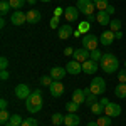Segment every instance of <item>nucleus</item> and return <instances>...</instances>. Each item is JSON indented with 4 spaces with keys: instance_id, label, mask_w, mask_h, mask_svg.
I'll return each instance as SVG.
<instances>
[{
    "instance_id": "1",
    "label": "nucleus",
    "mask_w": 126,
    "mask_h": 126,
    "mask_svg": "<svg viewBox=\"0 0 126 126\" xmlns=\"http://www.w3.org/2000/svg\"><path fill=\"white\" fill-rule=\"evenodd\" d=\"M99 67L103 69L106 74H114L119 67V61L114 54H111V52H106V54H103V57L99 61Z\"/></svg>"
},
{
    "instance_id": "2",
    "label": "nucleus",
    "mask_w": 126,
    "mask_h": 126,
    "mask_svg": "<svg viewBox=\"0 0 126 126\" xmlns=\"http://www.w3.org/2000/svg\"><path fill=\"white\" fill-rule=\"evenodd\" d=\"M44 106V99H42V91H32V94H30L27 99H25V108H27V111L32 113V114H35V113H39L40 109Z\"/></svg>"
},
{
    "instance_id": "3",
    "label": "nucleus",
    "mask_w": 126,
    "mask_h": 126,
    "mask_svg": "<svg viewBox=\"0 0 126 126\" xmlns=\"http://www.w3.org/2000/svg\"><path fill=\"white\" fill-rule=\"evenodd\" d=\"M76 7H78L79 12L84 14L86 17L93 15V14H94V9H96V5H94L93 0H78V5H76Z\"/></svg>"
},
{
    "instance_id": "4",
    "label": "nucleus",
    "mask_w": 126,
    "mask_h": 126,
    "mask_svg": "<svg viewBox=\"0 0 126 126\" xmlns=\"http://www.w3.org/2000/svg\"><path fill=\"white\" fill-rule=\"evenodd\" d=\"M97 44H99V37L97 35H94V34H84V37H82V47L87 49L89 52L91 50H94V49H97Z\"/></svg>"
},
{
    "instance_id": "5",
    "label": "nucleus",
    "mask_w": 126,
    "mask_h": 126,
    "mask_svg": "<svg viewBox=\"0 0 126 126\" xmlns=\"http://www.w3.org/2000/svg\"><path fill=\"white\" fill-rule=\"evenodd\" d=\"M89 87H91V93H93V94L99 96V94H103V93L106 91V81L103 78H93Z\"/></svg>"
},
{
    "instance_id": "6",
    "label": "nucleus",
    "mask_w": 126,
    "mask_h": 126,
    "mask_svg": "<svg viewBox=\"0 0 126 126\" xmlns=\"http://www.w3.org/2000/svg\"><path fill=\"white\" fill-rule=\"evenodd\" d=\"M79 9L78 7H74V5H71V7H66L64 9V17L67 22H78V17H79Z\"/></svg>"
},
{
    "instance_id": "7",
    "label": "nucleus",
    "mask_w": 126,
    "mask_h": 126,
    "mask_svg": "<svg viewBox=\"0 0 126 126\" xmlns=\"http://www.w3.org/2000/svg\"><path fill=\"white\" fill-rule=\"evenodd\" d=\"M10 22L14 25H24L27 22V14H24L22 10H15L12 15H10Z\"/></svg>"
},
{
    "instance_id": "8",
    "label": "nucleus",
    "mask_w": 126,
    "mask_h": 126,
    "mask_svg": "<svg viewBox=\"0 0 126 126\" xmlns=\"http://www.w3.org/2000/svg\"><path fill=\"white\" fill-rule=\"evenodd\" d=\"M104 114L109 118H118L121 114V106L118 103H109L106 108H104Z\"/></svg>"
},
{
    "instance_id": "9",
    "label": "nucleus",
    "mask_w": 126,
    "mask_h": 126,
    "mask_svg": "<svg viewBox=\"0 0 126 126\" xmlns=\"http://www.w3.org/2000/svg\"><path fill=\"white\" fill-rule=\"evenodd\" d=\"M66 69H67V74H72V76H78L79 72L82 71V64L76 61V59H72V61H69L67 64H66Z\"/></svg>"
},
{
    "instance_id": "10",
    "label": "nucleus",
    "mask_w": 126,
    "mask_h": 126,
    "mask_svg": "<svg viewBox=\"0 0 126 126\" xmlns=\"http://www.w3.org/2000/svg\"><path fill=\"white\" fill-rule=\"evenodd\" d=\"M97 69H99V62L93 59H87L86 62H82V72H86V74H94Z\"/></svg>"
},
{
    "instance_id": "11",
    "label": "nucleus",
    "mask_w": 126,
    "mask_h": 126,
    "mask_svg": "<svg viewBox=\"0 0 126 126\" xmlns=\"http://www.w3.org/2000/svg\"><path fill=\"white\" fill-rule=\"evenodd\" d=\"M71 35H74V30H72V27L69 25V24H64V25H61L57 29V37L59 39H69Z\"/></svg>"
},
{
    "instance_id": "12",
    "label": "nucleus",
    "mask_w": 126,
    "mask_h": 126,
    "mask_svg": "<svg viewBox=\"0 0 126 126\" xmlns=\"http://www.w3.org/2000/svg\"><path fill=\"white\" fill-rule=\"evenodd\" d=\"M114 32L113 30H104L101 35H99V44H103V46H111L113 42H114Z\"/></svg>"
},
{
    "instance_id": "13",
    "label": "nucleus",
    "mask_w": 126,
    "mask_h": 126,
    "mask_svg": "<svg viewBox=\"0 0 126 126\" xmlns=\"http://www.w3.org/2000/svg\"><path fill=\"white\" fill-rule=\"evenodd\" d=\"M72 57L76 59V61H79V62H86L87 59H91V52H89L87 49L81 47V49H76V50H74Z\"/></svg>"
},
{
    "instance_id": "14",
    "label": "nucleus",
    "mask_w": 126,
    "mask_h": 126,
    "mask_svg": "<svg viewBox=\"0 0 126 126\" xmlns=\"http://www.w3.org/2000/svg\"><path fill=\"white\" fill-rule=\"evenodd\" d=\"M30 94H32V91L29 89L27 84H19V86L15 87V96L19 97V99H24V101H25Z\"/></svg>"
},
{
    "instance_id": "15",
    "label": "nucleus",
    "mask_w": 126,
    "mask_h": 126,
    "mask_svg": "<svg viewBox=\"0 0 126 126\" xmlns=\"http://www.w3.org/2000/svg\"><path fill=\"white\" fill-rule=\"evenodd\" d=\"M49 89H50V96H54V97H61L64 94V84L61 81H54Z\"/></svg>"
},
{
    "instance_id": "16",
    "label": "nucleus",
    "mask_w": 126,
    "mask_h": 126,
    "mask_svg": "<svg viewBox=\"0 0 126 126\" xmlns=\"http://www.w3.org/2000/svg\"><path fill=\"white\" fill-rule=\"evenodd\" d=\"M96 22L101 24V25H109L111 24V19H109V14L106 10H97L96 14Z\"/></svg>"
},
{
    "instance_id": "17",
    "label": "nucleus",
    "mask_w": 126,
    "mask_h": 126,
    "mask_svg": "<svg viewBox=\"0 0 126 126\" xmlns=\"http://www.w3.org/2000/svg\"><path fill=\"white\" fill-rule=\"evenodd\" d=\"M79 121H81V118H79L76 113H67V114L64 116V125L66 126H78Z\"/></svg>"
},
{
    "instance_id": "18",
    "label": "nucleus",
    "mask_w": 126,
    "mask_h": 126,
    "mask_svg": "<svg viewBox=\"0 0 126 126\" xmlns=\"http://www.w3.org/2000/svg\"><path fill=\"white\" fill-rule=\"evenodd\" d=\"M66 74H67V69H64V67L56 66V67L50 69V76H52V79H54V81H61V79L64 78Z\"/></svg>"
},
{
    "instance_id": "19",
    "label": "nucleus",
    "mask_w": 126,
    "mask_h": 126,
    "mask_svg": "<svg viewBox=\"0 0 126 126\" xmlns=\"http://www.w3.org/2000/svg\"><path fill=\"white\" fill-rule=\"evenodd\" d=\"M40 19H42V15H40L39 10L30 9L29 12H27V22H29V24H37V22H40Z\"/></svg>"
},
{
    "instance_id": "20",
    "label": "nucleus",
    "mask_w": 126,
    "mask_h": 126,
    "mask_svg": "<svg viewBox=\"0 0 126 126\" xmlns=\"http://www.w3.org/2000/svg\"><path fill=\"white\" fill-rule=\"evenodd\" d=\"M72 101L78 103V104H82L86 101V94H84V89H76L72 93Z\"/></svg>"
},
{
    "instance_id": "21",
    "label": "nucleus",
    "mask_w": 126,
    "mask_h": 126,
    "mask_svg": "<svg viewBox=\"0 0 126 126\" xmlns=\"http://www.w3.org/2000/svg\"><path fill=\"white\" fill-rule=\"evenodd\" d=\"M22 123H24V119H22V116H20V114H12V116H10V119L3 126H22Z\"/></svg>"
},
{
    "instance_id": "22",
    "label": "nucleus",
    "mask_w": 126,
    "mask_h": 126,
    "mask_svg": "<svg viewBox=\"0 0 126 126\" xmlns=\"http://www.w3.org/2000/svg\"><path fill=\"white\" fill-rule=\"evenodd\" d=\"M114 94L116 97H121V99H126V82H119L116 87H114Z\"/></svg>"
},
{
    "instance_id": "23",
    "label": "nucleus",
    "mask_w": 126,
    "mask_h": 126,
    "mask_svg": "<svg viewBox=\"0 0 126 126\" xmlns=\"http://www.w3.org/2000/svg\"><path fill=\"white\" fill-rule=\"evenodd\" d=\"M91 113H93L94 116H101V114L104 113V106L97 101V103H94V104H91Z\"/></svg>"
},
{
    "instance_id": "24",
    "label": "nucleus",
    "mask_w": 126,
    "mask_h": 126,
    "mask_svg": "<svg viewBox=\"0 0 126 126\" xmlns=\"http://www.w3.org/2000/svg\"><path fill=\"white\" fill-rule=\"evenodd\" d=\"M10 9H12V7H10L9 0H2V2H0V14H2V17H5V15L9 14Z\"/></svg>"
},
{
    "instance_id": "25",
    "label": "nucleus",
    "mask_w": 126,
    "mask_h": 126,
    "mask_svg": "<svg viewBox=\"0 0 126 126\" xmlns=\"http://www.w3.org/2000/svg\"><path fill=\"white\" fill-rule=\"evenodd\" d=\"M50 119H52V125L59 126V125L64 123V114H61V113H54V114L50 116Z\"/></svg>"
},
{
    "instance_id": "26",
    "label": "nucleus",
    "mask_w": 126,
    "mask_h": 126,
    "mask_svg": "<svg viewBox=\"0 0 126 126\" xmlns=\"http://www.w3.org/2000/svg\"><path fill=\"white\" fill-rule=\"evenodd\" d=\"M27 0H9V3H10V7L14 10H20L22 7H24V3H25Z\"/></svg>"
},
{
    "instance_id": "27",
    "label": "nucleus",
    "mask_w": 126,
    "mask_h": 126,
    "mask_svg": "<svg viewBox=\"0 0 126 126\" xmlns=\"http://www.w3.org/2000/svg\"><path fill=\"white\" fill-rule=\"evenodd\" d=\"M93 2H94L97 10H106L108 5H109V0H93Z\"/></svg>"
},
{
    "instance_id": "28",
    "label": "nucleus",
    "mask_w": 126,
    "mask_h": 126,
    "mask_svg": "<svg viewBox=\"0 0 126 126\" xmlns=\"http://www.w3.org/2000/svg\"><path fill=\"white\" fill-rule=\"evenodd\" d=\"M121 20L119 19H114V20H111V24H109V30H113V32H118V30H121Z\"/></svg>"
},
{
    "instance_id": "29",
    "label": "nucleus",
    "mask_w": 126,
    "mask_h": 126,
    "mask_svg": "<svg viewBox=\"0 0 126 126\" xmlns=\"http://www.w3.org/2000/svg\"><path fill=\"white\" fill-rule=\"evenodd\" d=\"M97 125H99V126H109V125H111V118L101 114V116L97 118Z\"/></svg>"
},
{
    "instance_id": "30",
    "label": "nucleus",
    "mask_w": 126,
    "mask_h": 126,
    "mask_svg": "<svg viewBox=\"0 0 126 126\" xmlns=\"http://www.w3.org/2000/svg\"><path fill=\"white\" fill-rule=\"evenodd\" d=\"M82 34H89V30H91V24L87 22V20H84V22H81L79 24V27H78Z\"/></svg>"
},
{
    "instance_id": "31",
    "label": "nucleus",
    "mask_w": 126,
    "mask_h": 126,
    "mask_svg": "<svg viewBox=\"0 0 126 126\" xmlns=\"http://www.w3.org/2000/svg\"><path fill=\"white\" fill-rule=\"evenodd\" d=\"M84 103H86L87 106L91 108V104H94V103H97V96H96V94H93V93H89V94L86 96V101H84Z\"/></svg>"
},
{
    "instance_id": "32",
    "label": "nucleus",
    "mask_w": 126,
    "mask_h": 126,
    "mask_svg": "<svg viewBox=\"0 0 126 126\" xmlns=\"http://www.w3.org/2000/svg\"><path fill=\"white\" fill-rule=\"evenodd\" d=\"M52 82H54L52 76H42V78H40V84H42V86L50 87V84H52Z\"/></svg>"
},
{
    "instance_id": "33",
    "label": "nucleus",
    "mask_w": 126,
    "mask_h": 126,
    "mask_svg": "<svg viewBox=\"0 0 126 126\" xmlns=\"http://www.w3.org/2000/svg\"><path fill=\"white\" fill-rule=\"evenodd\" d=\"M78 108H79V104H78V103H74V101H71V103H67V104H66L67 113H78Z\"/></svg>"
},
{
    "instance_id": "34",
    "label": "nucleus",
    "mask_w": 126,
    "mask_h": 126,
    "mask_svg": "<svg viewBox=\"0 0 126 126\" xmlns=\"http://www.w3.org/2000/svg\"><path fill=\"white\" fill-rule=\"evenodd\" d=\"M101 57H103V52H101V50H97V49L91 50V59H93V61L99 62V61H101Z\"/></svg>"
},
{
    "instance_id": "35",
    "label": "nucleus",
    "mask_w": 126,
    "mask_h": 126,
    "mask_svg": "<svg viewBox=\"0 0 126 126\" xmlns=\"http://www.w3.org/2000/svg\"><path fill=\"white\" fill-rule=\"evenodd\" d=\"M9 119H10V114L7 113V109H2V111H0V123H2V125H5Z\"/></svg>"
},
{
    "instance_id": "36",
    "label": "nucleus",
    "mask_w": 126,
    "mask_h": 126,
    "mask_svg": "<svg viewBox=\"0 0 126 126\" xmlns=\"http://www.w3.org/2000/svg\"><path fill=\"white\" fill-rule=\"evenodd\" d=\"M39 123H37V119L35 118H27V119H24V123H22V126H37Z\"/></svg>"
},
{
    "instance_id": "37",
    "label": "nucleus",
    "mask_w": 126,
    "mask_h": 126,
    "mask_svg": "<svg viewBox=\"0 0 126 126\" xmlns=\"http://www.w3.org/2000/svg\"><path fill=\"white\" fill-rule=\"evenodd\" d=\"M118 81H119V82H123V84L126 82V69L118 71Z\"/></svg>"
},
{
    "instance_id": "38",
    "label": "nucleus",
    "mask_w": 126,
    "mask_h": 126,
    "mask_svg": "<svg viewBox=\"0 0 126 126\" xmlns=\"http://www.w3.org/2000/svg\"><path fill=\"white\" fill-rule=\"evenodd\" d=\"M7 67H9V59L0 57V69H2V71H7Z\"/></svg>"
},
{
    "instance_id": "39",
    "label": "nucleus",
    "mask_w": 126,
    "mask_h": 126,
    "mask_svg": "<svg viewBox=\"0 0 126 126\" xmlns=\"http://www.w3.org/2000/svg\"><path fill=\"white\" fill-rule=\"evenodd\" d=\"M59 17H52L50 19V29H59Z\"/></svg>"
},
{
    "instance_id": "40",
    "label": "nucleus",
    "mask_w": 126,
    "mask_h": 126,
    "mask_svg": "<svg viewBox=\"0 0 126 126\" xmlns=\"http://www.w3.org/2000/svg\"><path fill=\"white\" fill-rule=\"evenodd\" d=\"M64 14V9H61V7H56L54 9V17H61Z\"/></svg>"
},
{
    "instance_id": "41",
    "label": "nucleus",
    "mask_w": 126,
    "mask_h": 126,
    "mask_svg": "<svg viewBox=\"0 0 126 126\" xmlns=\"http://www.w3.org/2000/svg\"><path fill=\"white\" fill-rule=\"evenodd\" d=\"M7 106H9V103H7V99H0V109H7Z\"/></svg>"
},
{
    "instance_id": "42",
    "label": "nucleus",
    "mask_w": 126,
    "mask_h": 126,
    "mask_svg": "<svg viewBox=\"0 0 126 126\" xmlns=\"http://www.w3.org/2000/svg\"><path fill=\"white\" fill-rule=\"evenodd\" d=\"M74 50H76V49H72V47H66V49H64V54H66V56H72V54H74Z\"/></svg>"
},
{
    "instance_id": "43",
    "label": "nucleus",
    "mask_w": 126,
    "mask_h": 126,
    "mask_svg": "<svg viewBox=\"0 0 126 126\" xmlns=\"http://www.w3.org/2000/svg\"><path fill=\"white\" fill-rule=\"evenodd\" d=\"M0 79H2V81L9 79V71H2V72H0Z\"/></svg>"
},
{
    "instance_id": "44",
    "label": "nucleus",
    "mask_w": 126,
    "mask_h": 126,
    "mask_svg": "<svg viewBox=\"0 0 126 126\" xmlns=\"http://www.w3.org/2000/svg\"><path fill=\"white\" fill-rule=\"evenodd\" d=\"M99 103H101V104H103V106L106 108L108 104H109V103H111V101H109V99H108V97H103V99H101V101H99Z\"/></svg>"
},
{
    "instance_id": "45",
    "label": "nucleus",
    "mask_w": 126,
    "mask_h": 126,
    "mask_svg": "<svg viewBox=\"0 0 126 126\" xmlns=\"http://www.w3.org/2000/svg\"><path fill=\"white\" fill-rule=\"evenodd\" d=\"M106 12H108V14H109V15H113V14H114V12H116V10H114V7H113V5H108Z\"/></svg>"
},
{
    "instance_id": "46",
    "label": "nucleus",
    "mask_w": 126,
    "mask_h": 126,
    "mask_svg": "<svg viewBox=\"0 0 126 126\" xmlns=\"http://www.w3.org/2000/svg\"><path fill=\"white\" fill-rule=\"evenodd\" d=\"M114 37H116V39H121V37H123V32H121V30L114 32Z\"/></svg>"
},
{
    "instance_id": "47",
    "label": "nucleus",
    "mask_w": 126,
    "mask_h": 126,
    "mask_svg": "<svg viewBox=\"0 0 126 126\" xmlns=\"http://www.w3.org/2000/svg\"><path fill=\"white\" fill-rule=\"evenodd\" d=\"M94 20H96V15H94V14L87 17V22H89V24H91V22H94Z\"/></svg>"
},
{
    "instance_id": "48",
    "label": "nucleus",
    "mask_w": 126,
    "mask_h": 126,
    "mask_svg": "<svg viewBox=\"0 0 126 126\" xmlns=\"http://www.w3.org/2000/svg\"><path fill=\"white\" fill-rule=\"evenodd\" d=\"M81 35H82V32H81V30H74V37H81Z\"/></svg>"
},
{
    "instance_id": "49",
    "label": "nucleus",
    "mask_w": 126,
    "mask_h": 126,
    "mask_svg": "<svg viewBox=\"0 0 126 126\" xmlns=\"http://www.w3.org/2000/svg\"><path fill=\"white\" fill-rule=\"evenodd\" d=\"M5 24H7V22H5V19H3V17H2V19H0V27H2V29H3V27H5Z\"/></svg>"
},
{
    "instance_id": "50",
    "label": "nucleus",
    "mask_w": 126,
    "mask_h": 126,
    "mask_svg": "<svg viewBox=\"0 0 126 126\" xmlns=\"http://www.w3.org/2000/svg\"><path fill=\"white\" fill-rule=\"evenodd\" d=\"M86 126H99V125H97V121H89Z\"/></svg>"
},
{
    "instance_id": "51",
    "label": "nucleus",
    "mask_w": 126,
    "mask_h": 126,
    "mask_svg": "<svg viewBox=\"0 0 126 126\" xmlns=\"http://www.w3.org/2000/svg\"><path fill=\"white\" fill-rule=\"evenodd\" d=\"M35 2H37V0H27V3H29V5H34Z\"/></svg>"
},
{
    "instance_id": "52",
    "label": "nucleus",
    "mask_w": 126,
    "mask_h": 126,
    "mask_svg": "<svg viewBox=\"0 0 126 126\" xmlns=\"http://www.w3.org/2000/svg\"><path fill=\"white\" fill-rule=\"evenodd\" d=\"M40 2H44V3H49V2H50V0H40Z\"/></svg>"
},
{
    "instance_id": "53",
    "label": "nucleus",
    "mask_w": 126,
    "mask_h": 126,
    "mask_svg": "<svg viewBox=\"0 0 126 126\" xmlns=\"http://www.w3.org/2000/svg\"><path fill=\"white\" fill-rule=\"evenodd\" d=\"M125 69H126V61H125Z\"/></svg>"
},
{
    "instance_id": "54",
    "label": "nucleus",
    "mask_w": 126,
    "mask_h": 126,
    "mask_svg": "<svg viewBox=\"0 0 126 126\" xmlns=\"http://www.w3.org/2000/svg\"><path fill=\"white\" fill-rule=\"evenodd\" d=\"M125 101H126V99H125Z\"/></svg>"
}]
</instances>
